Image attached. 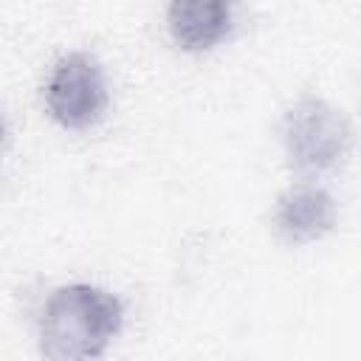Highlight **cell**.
I'll use <instances>...</instances> for the list:
<instances>
[{
  "instance_id": "obj_1",
  "label": "cell",
  "mask_w": 361,
  "mask_h": 361,
  "mask_svg": "<svg viewBox=\"0 0 361 361\" xmlns=\"http://www.w3.org/2000/svg\"><path fill=\"white\" fill-rule=\"evenodd\" d=\"M124 305L116 293L96 285L56 288L39 316V350L54 361L99 358L118 336Z\"/></svg>"
},
{
  "instance_id": "obj_2",
  "label": "cell",
  "mask_w": 361,
  "mask_h": 361,
  "mask_svg": "<svg viewBox=\"0 0 361 361\" xmlns=\"http://www.w3.org/2000/svg\"><path fill=\"white\" fill-rule=\"evenodd\" d=\"M282 144L299 172H327L353 149L347 116L319 96H302L282 118Z\"/></svg>"
},
{
  "instance_id": "obj_3",
  "label": "cell",
  "mask_w": 361,
  "mask_h": 361,
  "mask_svg": "<svg viewBox=\"0 0 361 361\" xmlns=\"http://www.w3.org/2000/svg\"><path fill=\"white\" fill-rule=\"evenodd\" d=\"M45 104L65 130H87L107 110V82L90 54L62 56L45 82Z\"/></svg>"
},
{
  "instance_id": "obj_4",
  "label": "cell",
  "mask_w": 361,
  "mask_h": 361,
  "mask_svg": "<svg viewBox=\"0 0 361 361\" xmlns=\"http://www.w3.org/2000/svg\"><path fill=\"white\" fill-rule=\"evenodd\" d=\"M338 206L333 195L316 183H296L276 197L274 228L290 245H305L322 240L333 231Z\"/></svg>"
},
{
  "instance_id": "obj_5",
  "label": "cell",
  "mask_w": 361,
  "mask_h": 361,
  "mask_svg": "<svg viewBox=\"0 0 361 361\" xmlns=\"http://www.w3.org/2000/svg\"><path fill=\"white\" fill-rule=\"evenodd\" d=\"M240 0H169L166 28L183 51L200 54L223 42Z\"/></svg>"
}]
</instances>
